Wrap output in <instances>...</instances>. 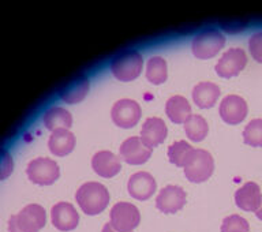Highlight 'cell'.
<instances>
[{
    "instance_id": "obj_1",
    "label": "cell",
    "mask_w": 262,
    "mask_h": 232,
    "mask_svg": "<svg viewBox=\"0 0 262 232\" xmlns=\"http://www.w3.org/2000/svg\"><path fill=\"white\" fill-rule=\"evenodd\" d=\"M75 200H77L78 206L85 215L96 216L105 210L110 204L111 197L110 192L106 190L104 184L98 182H88L78 188Z\"/></svg>"
},
{
    "instance_id": "obj_2",
    "label": "cell",
    "mask_w": 262,
    "mask_h": 232,
    "mask_svg": "<svg viewBox=\"0 0 262 232\" xmlns=\"http://www.w3.org/2000/svg\"><path fill=\"white\" fill-rule=\"evenodd\" d=\"M45 224V209L38 204H29L8 219V232H40Z\"/></svg>"
},
{
    "instance_id": "obj_3",
    "label": "cell",
    "mask_w": 262,
    "mask_h": 232,
    "mask_svg": "<svg viewBox=\"0 0 262 232\" xmlns=\"http://www.w3.org/2000/svg\"><path fill=\"white\" fill-rule=\"evenodd\" d=\"M143 59L138 51H126L116 55L111 61V73L122 82L134 81L142 73Z\"/></svg>"
},
{
    "instance_id": "obj_4",
    "label": "cell",
    "mask_w": 262,
    "mask_h": 232,
    "mask_svg": "<svg viewBox=\"0 0 262 232\" xmlns=\"http://www.w3.org/2000/svg\"><path fill=\"white\" fill-rule=\"evenodd\" d=\"M225 47L224 34L216 29H208L194 37L191 49L194 56L198 59L214 57Z\"/></svg>"
},
{
    "instance_id": "obj_5",
    "label": "cell",
    "mask_w": 262,
    "mask_h": 232,
    "mask_svg": "<svg viewBox=\"0 0 262 232\" xmlns=\"http://www.w3.org/2000/svg\"><path fill=\"white\" fill-rule=\"evenodd\" d=\"M141 223V213L130 202H118L111 209L110 224L118 232H133Z\"/></svg>"
},
{
    "instance_id": "obj_6",
    "label": "cell",
    "mask_w": 262,
    "mask_h": 232,
    "mask_svg": "<svg viewBox=\"0 0 262 232\" xmlns=\"http://www.w3.org/2000/svg\"><path fill=\"white\" fill-rule=\"evenodd\" d=\"M184 170V176L192 183H202L212 176L214 171V160L208 151L195 149Z\"/></svg>"
},
{
    "instance_id": "obj_7",
    "label": "cell",
    "mask_w": 262,
    "mask_h": 232,
    "mask_svg": "<svg viewBox=\"0 0 262 232\" xmlns=\"http://www.w3.org/2000/svg\"><path fill=\"white\" fill-rule=\"evenodd\" d=\"M26 174L30 182L38 186H49L55 183L60 175L57 163L48 157H37L29 163Z\"/></svg>"
},
{
    "instance_id": "obj_8",
    "label": "cell",
    "mask_w": 262,
    "mask_h": 232,
    "mask_svg": "<svg viewBox=\"0 0 262 232\" xmlns=\"http://www.w3.org/2000/svg\"><path fill=\"white\" fill-rule=\"evenodd\" d=\"M141 107L137 101L130 98H122L114 104L111 111V118L118 127L131 129L141 119Z\"/></svg>"
},
{
    "instance_id": "obj_9",
    "label": "cell",
    "mask_w": 262,
    "mask_h": 232,
    "mask_svg": "<svg viewBox=\"0 0 262 232\" xmlns=\"http://www.w3.org/2000/svg\"><path fill=\"white\" fill-rule=\"evenodd\" d=\"M186 192L179 186L175 184H168L164 188H161L159 196L156 198V208L160 212L172 215V213L179 212L180 209L186 205Z\"/></svg>"
},
{
    "instance_id": "obj_10",
    "label": "cell",
    "mask_w": 262,
    "mask_h": 232,
    "mask_svg": "<svg viewBox=\"0 0 262 232\" xmlns=\"http://www.w3.org/2000/svg\"><path fill=\"white\" fill-rule=\"evenodd\" d=\"M247 65V55L242 48H231L217 61L216 73L221 78H232Z\"/></svg>"
},
{
    "instance_id": "obj_11",
    "label": "cell",
    "mask_w": 262,
    "mask_h": 232,
    "mask_svg": "<svg viewBox=\"0 0 262 232\" xmlns=\"http://www.w3.org/2000/svg\"><path fill=\"white\" fill-rule=\"evenodd\" d=\"M151 151L153 149L147 147L139 137L127 138L119 147L120 159L130 165H141L146 163L150 159Z\"/></svg>"
},
{
    "instance_id": "obj_12",
    "label": "cell",
    "mask_w": 262,
    "mask_h": 232,
    "mask_svg": "<svg viewBox=\"0 0 262 232\" xmlns=\"http://www.w3.org/2000/svg\"><path fill=\"white\" fill-rule=\"evenodd\" d=\"M221 119L228 124H239L246 119L249 108L247 102L243 97L236 94H229L223 98L219 108Z\"/></svg>"
},
{
    "instance_id": "obj_13",
    "label": "cell",
    "mask_w": 262,
    "mask_h": 232,
    "mask_svg": "<svg viewBox=\"0 0 262 232\" xmlns=\"http://www.w3.org/2000/svg\"><path fill=\"white\" fill-rule=\"evenodd\" d=\"M51 221L59 231H73L79 224V215L77 209L69 202H57L51 209Z\"/></svg>"
},
{
    "instance_id": "obj_14",
    "label": "cell",
    "mask_w": 262,
    "mask_h": 232,
    "mask_svg": "<svg viewBox=\"0 0 262 232\" xmlns=\"http://www.w3.org/2000/svg\"><path fill=\"white\" fill-rule=\"evenodd\" d=\"M157 183L155 178L149 172H135L134 175L130 176L128 183H127V190L133 198L138 201L149 200L156 193Z\"/></svg>"
},
{
    "instance_id": "obj_15",
    "label": "cell",
    "mask_w": 262,
    "mask_h": 232,
    "mask_svg": "<svg viewBox=\"0 0 262 232\" xmlns=\"http://www.w3.org/2000/svg\"><path fill=\"white\" fill-rule=\"evenodd\" d=\"M92 168L93 171L101 178H114L122 170L120 157L110 151H100L92 159Z\"/></svg>"
},
{
    "instance_id": "obj_16",
    "label": "cell",
    "mask_w": 262,
    "mask_h": 232,
    "mask_svg": "<svg viewBox=\"0 0 262 232\" xmlns=\"http://www.w3.org/2000/svg\"><path fill=\"white\" fill-rule=\"evenodd\" d=\"M262 201L261 188L254 182H247L235 193V204L245 212H257Z\"/></svg>"
},
{
    "instance_id": "obj_17",
    "label": "cell",
    "mask_w": 262,
    "mask_h": 232,
    "mask_svg": "<svg viewBox=\"0 0 262 232\" xmlns=\"http://www.w3.org/2000/svg\"><path fill=\"white\" fill-rule=\"evenodd\" d=\"M167 135L168 129L163 119L149 118L143 123L139 138L142 139V142L147 147L153 149V147L159 146L160 143H163L165 138H167Z\"/></svg>"
},
{
    "instance_id": "obj_18",
    "label": "cell",
    "mask_w": 262,
    "mask_h": 232,
    "mask_svg": "<svg viewBox=\"0 0 262 232\" xmlns=\"http://www.w3.org/2000/svg\"><path fill=\"white\" fill-rule=\"evenodd\" d=\"M220 88L213 82H200L192 89V101L195 102L196 107L202 110L212 108L220 97Z\"/></svg>"
},
{
    "instance_id": "obj_19",
    "label": "cell",
    "mask_w": 262,
    "mask_h": 232,
    "mask_svg": "<svg viewBox=\"0 0 262 232\" xmlns=\"http://www.w3.org/2000/svg\"><path fill=\"white\" fill-rule=\"evenodd\" d=\"M48 146L51 153L55 156L63 157V156L70 155L75 147V137L71 131L66 129H57L52 131L49 137Z\"/></svg>"
},
{
    "instance_id": "obj_20",
    "label": "cell",
    "mask_w": 262,
    "mask_h": 232,
    "mask_svg": "<svg viewBox=\"0 0 262 232\" xmlns=\"http://www.w3.org/2000/svg\"><path fill=\"white\" fill-rule=\"evenodd\" d=\"M90 82L85 75L74 78L73 81L61 89L60 98L66 104H77L81 102L86 97V94L89 93Z\"/></svg>"
},
{
    "instance_id": "obj_21",
    "label": "cell",
    "mask_w": 262,
    "mask_h": 232,
    "mask_svg": "<svg viewBox=\"0 0 262 232\" xmlns=\"http://www.w3.org/2000/svg\"><path fill=\"white\" fill-rule=\"evenodd\" d=\"M165 114L171 122L176 124H180V123L184 124L186 120L192 115L191 106L183 96H173L165 104Z\"/></svg>"
},
{
    "instance_id": "obj_22",
    "label": "cell",
    "mask_w": 262,
    "mask_h": 232,
    "mask_svg": "<svg viewBox=\"0 0 262 232\" xmlns=\"http://www.w3.org/2000/svg\"><path fill=\"white\" fill-rule=\"evenodd\" d=\"M44 126L51 131H55L57 129H66L69 130L73 126V116L69 111L61 108V107H52L47 110V112L42 116Z\"/></svg>"
},
{
    "instance_id": "obj_23",
    "label": "cell",
    "mask_w": 262,
    "mask_h": 232,
    "mask_svg": "<svg viewBox=\"0 0 262 232\" xmlns=\"http://www.w3.org/2000/svg\"><path fill=\"white\" fill-rule=\"evenodd\" d=\"M195 149L186 141H176L168 147V159L176 167L184 168L194 155Z\"/></svg>"
},
{
    "instance_id": "obj_24",
    "label": "cell",
    "mask_w": 262,
    "mask_h": 232,
    "mask_svg": "<svg viewBox=\"0 0 262 232\" xmlns=\"http://www.w3.org/2000/svg\"><path fill=\"white\" fill-rule=\"evenodd\" d=\"M184 133L192 142H201L209 133L208 122L201 115H191L184 123Z\"/></svg>"
},
{
    "instance_id": "obj_25",
    "label": "cell",
    "mask_w": 262,
    "mask_h": 232,
    "mask_svg": "<svg viewBox=\"0 0 262 232\" xmlns=\"http://www.w3.org/2000/svg\"><path fill=\"white\" fill-rule=\"evenodd\" d=\"M168 67L167 61L161 56H153L147 60L146 78L153 85H161L167 81Z\"/></svg>"
},
{
    "instance_id": "obj_26",
    "label": "cell",
    "mask_w": 262,
    "mask_h": 232,
    "mask_svg": "<svg viewBox=\"0 0 262 232\" xmlns=\"http://www.w3.org/2000/svg\"><path fill=\"white\" fill-rule=\"evenodd\" d=\"M243 141L254 147L262 146V119H253L243 130Z\"/></svg>"
},
{
    "instance_id": "obj_27",
    "label": "cell",
    "mask_w": 262,
    "mask_h": 232,
    "mask_svg": "<svg viewBox=\"0 0 262 232\" xmlns=\"http://www.w3.org/2000/svg\"><path fill=\"white\" fill-rule=\"evenodd\" d=\"M250 224L245 217L239 215H231L225 217L221 224V232H249Z\"/></svg>"
},
{
    "instance_id": "obj_28",
    "label": "cell",
    "mask_w": 262,
    "mask_h": 232,
    "mask_svg": "<svg viewBox=\"0 0 262 232\" xmlns=\"http://www.w3.org/2000/svg\"><path fill=\"white\" fill-rule=\"evenodd\" d=\"M249 51L254 60L262 63V32L255 33L250 37Z\"/></svg>"
},
{
    "instance_id": "obj_29",
    "label": "cell",
    "mask_w": 262,
    "mask_h": 232,
    "mask_svg": "<svg viewBox=\"0 0 262 232\" xmlns=\"http://www.w3.org/2000/svg\"><path fill=\"white\" fill-rule=\"evenodd\" d=\"M14 170V161L11 155L4 149H0V180L7 179Z\"/></svg>"
},
{
    "instance_id": "obj_30",
    "label": "cell",
    "mask_w": 262,
    "mask_h": 232,
    "mask_svg": "<svg viewBox=\"0 0 262 232\" xmlns=\"http://www.w3.org/2000/svg\"><path fill=\"white\" fill-rule=\"evenodd\" d=\"M101 232H118V231H116V229L112 228V227H111L110 223H106V224L104 225V227H102V231H101Z\"/></svg>"
},
{
    "instance_id": "obj_31",
    "label": "cell",
    "mask_w": 262,
    "mask_h": 232,
    "mask_svg": "<svg viewBox=\"0 0 262 232\" xmlns=\"http://www.w3.org/2000/svg\"><path fill=\"white\" fill-rule=\"evenodd\" d=\"M255 216H257L258 220L262 221V201H261V205H259V208H258V210L255 212Z\"/></svg>"
}]
</instances>
